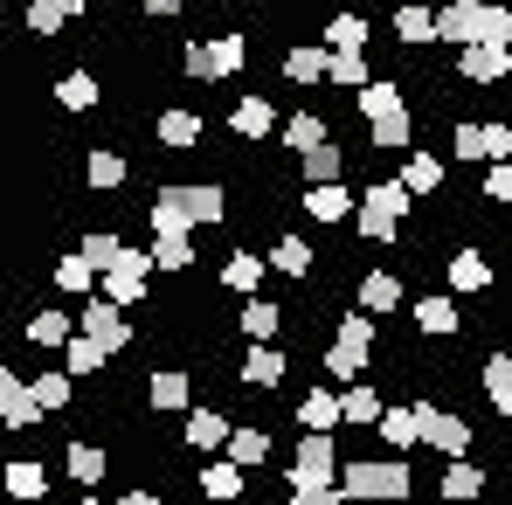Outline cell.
I'll return each instance as SVG.
<instances>
[{"label":"cell","mask_w":512,"mask_h":505,"mask_svg":"<svg viewBox=\"0 0 512 505\" xmlns=\"http://www.w3.org/2000/svg\"><path fill=\"white\" fill-rule=\"evenodd\" d=\"M0 429H7V436L42 429V409L28 402V374H14V367H0Z\"/></svg>","instance_id":"8fae6325"},{"label":"cell","mask_w":512,"mask_h":505,"mask_svg":"<svg viewBox=\"0 0 512 505\" xmlns=\"http://www.w3.org/2000/svg\"><path fill=\"white\" fill-rule=\"evenodd\" d=\"M49 464H35V457H14V464H0V492L7 499H21V505H42L49 499Z\"/></svg>","instance_id":"e0dca14e"},{"label":"cell","mask_w":512,"mask_h":505,"mask_svg":"<svg viewBox=\"0 0 512 505\" xmlns=\"http://www.w3.org/2000/svg\"><path fill=\"white\" fill-rule=\"evenodd\" d=\"M340 505H409L416 499V471L402 457H340V478H333Z\"/></svg>","instance_id":"6da1fadb"},{"label":"cell","mask_w":512,"mask_h":505,"mask_svg":"<svg viewBox=\"0 0 512 505\" xmlns=\"http://www.w3.org/2000/svg\"><path fill=\"white\" fill-rule=\"evenodd\" d=\"M160 194L187 215V229H215V222H229V194H222L215 180H173V187H160Z\"/></svg>","instance_id":"9c48e42d"},{"label":"cell","mask_w":512,"mask_h":505,"mask_svg":"<svg viewBox=\"0 0 512 505\" xmlns=\"http://www.w3.org/2000/svg\"><path fill=\"white\" fill-rule=\"evenodd\" d=\"M416 326L436 339H450L457 326H464V312H457V298H443V291H429V298H416Z\"/></svg>","instance_id":"8d00e7d4"},{"label":"cell","mask_w":512,"mask_h":505,"mask_svg":"<svg viewBox=\"0 0 512 505\" xmlns=\"http://www.w3.org/2000/svg\"><path fill=\"white\" fill-rule=\"evenodd\" d=\"M367 77H374V70H367V56H360V49H353V56H326V84H346V90H360Z\"/></svg>","instance_id":"816d5d0a"},{"label":"cell","mask_w":512,"mask_h":505,"mask_svg":"<svg viewBox=\"0 0 512 505\" xmlns=\"http://www.w3.org/2000/svg\"><path fill=\"white\" fill-rule=\"evenodd\" d=\"M416 443H429L436 457H471V422L457 409H429L416 402Z\"/></svg>","instance_id":"30bf717a"},{"label":"cell","mask_w":512,"mask_h":505,"mask_svg":"<svg viewBox=\"0 0 512 505\" xmlns=\"http://www.w3.org/2000/svg\"><path fill=\"white\" fill-rule=\"evenodd\" d=\"M21 333H28V346H42V353H63V346H70V333H77V312H63V305H42V312H35Z\"/></svg>","instance_id":"44dd1931"},{"label":"cell","mask_w":512,"mask_h":505,"mask_svg":"<svg viewBox=\"0 0 512 505\" xmlns=\"http://www.w3.org/2000/svg\"><path fill=\"white\" fill-rule=\"evenodd\" d=\"M360 118H367V132H374V153H409L416 118H409L402 90L388 84V77H367V84H360Z\"/></svg>","instance_id":"7a4b0ae2"},{"label":"cell","mask_w":512,"mask_h":505,"mask_svg":"<svg viewBox=\"0 0 512 505\" xmlns=\"http://www.w3.org/2000/svg\"><path fill=\"white\" fill-rule=\"evenodd\" d=\"M229 429H236V416H222V409H187L180 443H187V450H222V443H229Z\"/></svg>","instance_id":"603a6c76"},{"label":"cell","mask_w":512,"mask_h":505,"mask_svg":"<svg viewBox=\"0 0 512 505\" xmlns=\"http://www.w3.org/2000/svg\"><path fill=\"white\" fill-rule=\"evenodd\" d=\"M381 395H374V381H353V388H340V429H374L381 422Z\"/></svg>","instance_id":"4dcf8cb0"},{"label":"cell","mask_w":512,"mask_h":505,"mask_svg":"<svg viewBox=\"0 0 512 505\" xmlns=\"http://www.w3.org/2000/svg\"><path fill=\"white\" fill-rule=\"evenodd\" d=\"M236 333L250 339V346H270V339L284 333V305H277V298H263V291H250V298L236 305Z\"/></svg>","instance_id":"9a60e30c"},{"label":"cell","mask_w":512,"mask_h":505,"mask_svg":"<svg viewBox=\"0 0 512 505\" xmlns=\"http://www.w3.org/2000/svg\"><path fill=\"white\" fill-rule=\"evenodd\" d=\"M284 77L291 84H326V49H312V42L284 49Z\"/></svg>","instance_id":"7dc6e473"},{"label":"cell","mask_w":512,"mask_h":505,"mask_svg":"<svg viewBox=\"0 0 512 505\" xmlns=\"http://www.w3.org/2000/svg\"><path fill=\"white\" fill-rule=\"evenodd\" d=\"M443 277H450V291H492V256L485 250H457V256H443Z\"/></svg>","instance_id":"d4e9b609"},{"label":"cell","mask_w":512,"mask_h":505,"mask_svg":"<svg viewBox=\"0 0 512 505\" xmlns=\"http://www.w3.org/2000/svg\"><path fill=\"white\" fill-rule=\"evenodd\" d=\"M146 284H153V256H146V250H132V243H125V250L111 256L104 270H97V298H111L118 312L146 305Z\"/></svg>","instance_id":"8992f818"},{"label":"cell","mask_w":512,"mask_h":505,"mask_svg":"<svg viewBox=\"0 0 512 505\" xmlns=\"http://www.w3.org/2000/svg\"><path fill=\"white\" fill-rule=\"evenodd\" d=\"M97 97H104V84H97L90 70H70V77H56V104H63V111H97Z\"/></svg>","instance_id":"b9f144b4"},{"label":"cell","mask_w":512,"mask_h":505,"mask_svg":"<svg viewBox=\"0 0 512 505\" xmlns=\"http://www.w3.org/2000/svg\"><path fill=\"white\" fill-rule=\"evenodd\" d=\"M277 139H284V153L298 160V153H312V146H326V139H333V125H326L319 111H291V118L277 125Z\"/></svg>","instance_id":"4316f807"},{"label":"cell","mask_w":512,"mask_h":505,"mask_svg":"<svg viewBox=\"0 0 512 505\" xmlns=\"http://www.w3.org/2000/svg\"><path fill=\"white\" fill-rule=\"evenodd\" d=\"M499 42L512 49V7H499Z\"/></svg>","instance_id":"91938a15"},{"label":"cell","mask_w":512,"mask_h":505,"mask_svg":"<svg viewBox=\"0 0 512 505\" xmlns=\"http://www.w3.org/2000/svg\"><path fill=\"white\" fill-rule=\"evenodd\" d=\"M374 339H381V319H367V312H340L333 346H326V374H333L340 388H353V381L374 374Z\"/></svg>","instance_id":"3957f363"},{"label":"cell","mask_w":512,"mask_h":505,"mask_svg":"<svg viewBox=\"0 0 512 505\" xmlns=\"http://www.w3.org/2000/svg\"><path fill=\"white\" fill-rule=\"evenodd\" d=\"M450 153H457L464 167H485V146H478V125H457V132H450Z\"/></svg>","instance_id":"db71d44e"},{"label":"cell","mask_w":512,"mask_h":505,"mask_svg":"<svg viewBox=\"0 0 512 505\" xmlns=\"http://www.w3.org/2000/svg\"><path fill=\"white\" fill-rule=\"evenodd\" d=\"M146 402H153V416H187V402H194L187 367H153L146 374Z\"/></svg>","instance_id":"2e32d148"},{"label":"cell","mask_w":512,"mask_h":505,"mask_svg":"<svg viewBox=\"0 0 512 505\" xmlns=\"http://www.w3.org/2000/svg\"><path fill=\"white\" fill-rule=\"evenodd\" d=\"M243 63H250V35H229V28L180 49V70H187L194 84H229V77H243Z\"/></svg>","instance_id":"277c9868"},{"label":"cell","mask_w":512,"mask_h":505,"mask_svg":"<svg viewBox=\"0 0 512 505\" xmlns=\"http://www.w3.org/2000/svg\"><path fill=\"white\" fill-rule=\"evenodd\" d=\"M97 367H111V360H104V346L84 339V333H70V346H63V374H70V381H90Z\"/></svg>","instance_id":"f6af8a7d"},{"label":"cell","mask_w":512,"mask_h":505,"mask_svg":"<svg viewBox=\"0 0 512 505\" xmlns=\"http://www.w3.org/2000/svg\"><path fill=\"white\" fill-rule=\"evenodd\" d=\"M77 14H84V0H28V14H21V21H28V35H42V42H49V35H63Z\"/></svg>","instance_id":"d6a6232c"},{"label":"cell","mask_w":512,"mask_h":505,"mask_svg":"<svg viewBox=\"0 0 512 505\" xmlns=\"http://www.w3.org/2000/svg\"><path fill=\"white\" fill-rule=\"evenodd\" d=\"M374 436L402 457V450H416V402H388L381 409V422H374Z\"/></svg>","instance_id":"836d02e7"},{"label":"cell","mask_w":512,"mask_h":505,"mask_svg":"<svg viewBox=\"0 0 512 505\" xmlns=\"http://www.w3.org/2000/svg\"><path fill=\"white\" fill-rule=\"evenodd\" d=\"M229 132H236L243 146H256V139H270V132H277V104H270L263 90H243V97L229 104Z\"/></svg>","instance_id":"5bb4252c"},{"label":"cell","mask_w":512,"mask_h":505,"mask_svg":"<svg viewBox=\"0 0 512 505\" xmlns=\"http://www.w3.org/2000/svg\"><path fill=\"white\" fill-rule=\"evenodd\" d=\"M63 471H70V485H84V492H97V485L111 478V457H104L97 443H63Z\"/></svg>","instance_id":"f1b7e54d"},{"label":"cell","mask_w":512,"mask_h":505,"mask_svg":"<svg viewBox=\"0 0 512 505\" xmlns=\"http://www.w3.org/2000/svg\"><path fill=\"white\" fill-rule=\"evenodd\" d=\"M360 201H374V208H388L395 222H409V215H416V194H409L402 180H367V194H360Z\"/></svg>","instance_id":"c3c4849f"},{"label":"cell","mask_w":512,"mask_h":505,"mask_svg":"<svg viewBox=\"0 0 512 505\" xmlns=\"http://www.w3.org/2000/svg\"><path fill=\"white\" fill-rule=\"evenodd\" d=\"M333 478H340V443H333L326 429H305L298 450H291V478H284V485H291V492H326Z\"/></svg>","instance_id":"52a82bcc"},{"label":"cell","mask_w":512,"mask_h":505,"mask_svg":"<svg viewBox=\"0 0 512 505\" xmlns=\"http://www.w3.org/2000/svg\"><path fill=\"white\" fill-rule=\"evenodd\" d=\"M388 28H395V42H402V49H429V42H436V7L402 0V7L388 14Z\"/></svg>","instance_id":"ffe728a7"},{"label":"cell","mask_w":512,"mask_h":505,"mask_svg":"<svg viewBox=\"0 0 512 505\" xmlns=\"http://www.w3.org/2000/svg\"><path fill=\"white\" fill-rule=\"evenodd\" d=\"M153 270H160V277H187V270H194V243H187V236H153Z\"/></svg>","instance_id":"7bdbcfd3"},{"label":"cell","mask_w":512,"mask_h":505,"mask_svg":"<svg viewBox=\"0 0 512 505\" xmlns=\"http://www.w3.org/2000/svg\"><path fill=\"white\" fill-rule=\"evenodd\" d=\"M457 77H464V84H506L512 49L506 42H471V49H457Z\"/></svg>","instance_id":"7c38bea8"},{"label":"cell","mask_w":512,"mask_h":505,"mask_svg":"<svg viewBox=\"0 0 512 505\" xmlns=\"http://www.w3.org/2000/svg\"><path fill=\"white\" fill-rule=\"evenodd\" d=\"M84 505H104V499H97V492H90V499H84Z\"/></svg>","instance_id":"94428289"},{"label":"cell","mask_w":512,"mask_h":505,"mask_svg":"<svg viewBox=\"0 0 512 505\" xmlns=\"http://www.w3.org/2000/svg\"><path fill=\"white\" fill-rule=\"evenodd\" d=\"M298 173H305V187H319V180H340L346 173V153L326 139V146H312V153H298Z\"/></svg>","instance_id":"bcb514c9"},{"label":"cell","mask_w":512,"mask_h":505,"mask_svg":"<svg viewBox=\"0 0 512 505\" xmlns=\"http://www.w3.org/2000/svg\"><path fill=\"white\" fill-rule=\"evenodd\" d=\"M319 49H326V56H353V49H367V21H360L353 7H346V14H333V21H326V42H319Z\"/></svg>","instance_id":"f35d334b"},{"label":"cell","mask_w":512,"mask_h":505,"mask_svg":"<svg viewBox=\"0 0 512 505\" xmlns=\"http://www.w3.org/2000/svg\"><path fill=\"white\" fill-rule=\"evenodd\" d=\"M194 485H201V499L229 505V499H243V485H250V471H243V464H229V457H208Z\"/></svg>","instance_id":"cb8c5ba5"},{"label":"cell","mask_w":512,"mask_h":505,"mask_svg":"<svg viewBox=\"0 0 512 505\" xmlns=\"http://www.w3.org/2000/svg\"><path fill=\"white\" fill-rule=\"evenodd\" d=\"M284 374H291V353H284L277 339L243 353V381H250V388H263V395H270V388H284Z\"/></svg>","instance_id":"7402d4cb"},{"label":"cell","mask_w":512,"mask_h":505,"mask_svg":"<svg viewBox=\"0 0 512 505\" xmlns=\"http://www.w3.org/2000/svg\"><path fill=\"white\" fill-rule=\"evenodd\" d=\"M485 402H492V416H512V353H485Z\"/></svg>","instance_id":"74e56055"},{"label":"cell","mask_w":512,"mask_h":505,"mask_svg":"<svg viewBox=\"0 0 512 505\" xmlns=\"http://www.w3.org/2000/svg\"><path fill=\"white\" fill-rule=\"evenodd\" d=\"M416 201H429V194H443V180H450V167L436 160V153H402V173H395Z\"/></svg>","instance_id":"484cf974"},{"label":"cell","mask_w":512,"mask_h":505,"mask_svg":"<svg viewBox=\"0 0 512 505\" xmlns=\"http://www.w3.org/2000/svg\"><path fill=\"white\" fill-rule=\"evenodd\" d=\"M70 395H77V381H70L63 367H42V374H28V402H35L42 416H63V409H70Z\"/></svg>","instance_id":"83f0119b"},{"label":"cell","mask_w":512,"mask_h":505,"mask_svg":"<svg viewBox=\"0 0 512 505\" xmlns=\"http://www.w3.org/2000/svg\"><path fill=\"white\" fill-rule=\"evenodd\" d=\"M153 139H160V153H194V146H201V111L167 104V111L153 118Z\"/></svg>","instance_id":"ac0fdd59"},{"label":"cell","mask_w":512,"mask_h":505,"mask_svg":"<svg viewBox=\"0 0 512 505\" xmlns=\"http://www.w3.org/2000/svg\"><path fill=\"white\" fill-rule=\"evenodd\" d=\"M284 505H340V492H333V485H326V492H291Z\"/></svg>","instance_id":"6f0895ef"},{"label":"cell","mask_w":512,"mask_h":505,"mask_svg":"<svg viewBox=\"0 0 512 505\" xmlns=\"http://www.w3.org/2000/svg\"><path fill=\"white\" fill-rule=\"evenodd\" d=\"M478 201H512V160H492L485 167V194Z\"/></svg>","instance_id":"11a10c76"},{"label":"cell","mask_w":512,"mask_h":505,"mask_svg":"<svg viewBox=\"0 0 512 505\" xmlns=\"http://www.w3.org/2000/svg\"><path fill=\"white\" fill-rule=\"evenodd\" d=\"M395 305H402V277H395V270H367V277H360V312H367V319H388Z\"/></svg>","instance_id":"1f68e13d"},{"label":"cell","mask_w":512,"mask_h":505,"mask_svg":"<svg viewBox=\"0 0 512 505\" xmlns=\"http://www.w3.org/2000/svg\"><path fill=\"white\" fill-rule=\"evenodd\" d=\"M139 7H146V14H180L187 0H139Z\"/></svg>","instance_id":"680465c9"},{"label":"cell","mask_w":512,"mask_h":505,"mask_svg":"<svg viewBox=\"0 0 512 505\" xmlns=\"http://www.w3.org/2000/svg\"><path fill=\"white\" fill-rule=\"evenodd\" d=\"M298 422H305V429H326V436H340V388H312V395L298 402Z\"/></svg>","instance_id":"ab89813d"},{"label":"cell","mask_w":512,"mask_h":505,"mask_svg":"<svg viewBox=\"0 0 512 505\" xmlns=\"http://www.w3.org/2000/svg\"><path fill=\"white\" fill-rule=\"evenodd\" d=\"M298 208H305L312 222H326V229H333V222H353L360 194H353L346 180H319V187H305V194H298Z\"/></svg>","instance_id":"4fadbf2b"},{"label":"cell","mask_w":512,"mask_h":505,"mask_svg":"<svg viewBox=\"0 0 512 505\" xmlns=\"http://www.w3.org/2000/svg\"><path fill=\"white\" fill-rule=\"evenodd\" d=\"M77 333L97 339V346H104V360H118V353L139 339V333H132V312H118V305H111V298H97V291L77 305Z\"/></svg>","instance_id":"ba28073f"},{"label":"cell","mask_w":512,"mask_h":505,"mask_svg":"<svg viewBox=\"0 0 512 505\" xmlns=\"http://www.w3.org/2000/svg\"><path fill=\"white\" fill-rule=\"evenodd\" d=\"M436 485H443V499H450V505H471V499H485V471H478L471 457H450V471H443Z\"/></svg>","instance_id":"d590c367"},{"label":"cell","mask_w":512,"mask_h":505,"mask_svg":"<svg viewBox=\"0 0 512 505\" xmlns=\"http://www.w3.org/2000/svg\"><path fill=\"white\" fill-rule=\"evenodd\" d=\"M49 284H56L63 298H90V291H97V270H90L84 256H56V270H49Z\"/></svg>","instance_id":"60d3db41"},{"label":"cell","mask_w":512,"mask_h":505,"mask_svg":"<svg viewBox=\"0 0 512 505\" xmlns=\"http://www.w3.org/2000/svg\"><path fill=\"white\" fill-rule=\"evenodd\" d=\"M353 229H360L367 243H402V222H395L388 208H374V201H360V208H353Z\"/></svg>","instance_id":"681fc988"},{"label":"cell","mask_w":512,"mask_h":505,"mask_svg":"<svg viewBox=\"0 0 512 505\" xmlns=\"http://www.w3.org/2000/svg\"><path fill=\"white\" fill-rule=\"evenodd\" d=\"M436 42H450V49L499 42V0H443L436 7Z\"/></svg>","instance_id":"5b68a950"},{"label":"cell","mask_w":512,"mask_h":505,"mask_svg":"<svg viewBox=\"0 0 512 505\" xmlns=\"http://www.w3.org/2000/svg\"><path fill=\"white\" fill-rule=\"evenodd\" d=\"M478 146H485V167H492V160H512V125H506V118L478 125Z\"/></svg>","instance_id":"f5cc1de1"},{"label":"cell","mask_w":512,"mask_h":505,"mask_svg":"<svg viewBox=\"0 0 512 505\" xmlns=\"http://www.w3.org/2000/svg\"><path fill=\"white\" fill-rule=\"evenodd\" d=\"M118 250H125V236H118V229H90L84 243H77V256H84L90 270H104V263H111Z\"/></svg>","instance_id":"f907efd6"},{"label":"cell","mask_w":512,"mask_h":505,"mask_svg":"<svg viewBox=\"0 0 512 505\" xmlns=\"http://www.w3.org/2000/svg\"><path fill=\"white\" fill-rule=\"evenodd\" d=\"M118 505H167L153 485H132V492H118Z\"/></svg>","instance_id":"9f6ffc18"},{"label":"cell","mask_w":512,"mask_h":505,"mask_svg":"<svg viewBox=\"0 0 512 505\" xmlns=\"http://www.w3.org/2000/svg\"><path fill=\"white\" fill-rule=\"evenodd\" d=\"M270 450H277V436H270V429H256V422H236V429H229V443H222V457H229V464H243V471H263V464H270Z\"/></svg>","instance_id":"d6986e66"},{"label":"cell","mask_w":512,"mask_h":505,"mask_svg":"<svg viewBox=\"0 0 512 505\" xmlns=\"http://www.w3.org/2000/svg\"><path fill=\"white\" fill-rule=\"evenodd\" d=\"M263 256L256 250H229V263H222V291H236V298H250V291H263Z\"/></svg>","instance_id":"e575fe53"},{"label":"cell","mask_w":512,"mask_h":505,"mask_svg":"<svg viewBox=\"0 0 512 505\" xmlns=\"http://www.w3.org/2000/svg\"><path fill=\"white\" fill-rule=\"evenodd\" d=\"M84 180L97 187V194H111V187L132 180V160H125L118 146H90V153H84Z\"/></svg>","instance_id":"f546056e"},{"label":"cell","mask_w":512,"mask_h":505,"mask_svg":"<svg viewBox=\"0 0 512 505\" xmlns=\"http://www.w3.org/2000/svg\"><path fill=\"white\" fill-rule=\"evenodd\" d=\"M263 263H270V270H284V277H312V243H305V236H277Z\"/></svg>","instance_id":"ee69618b"}]
</instances>
